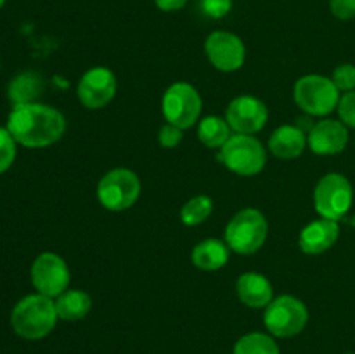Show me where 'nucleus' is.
Masks as SVG:
<instances>
[{"label":"nucleus","instance_id":"obj_1","mask_svg":"<svg viewBox=\"0 0 355 354\" xmlns=\"http://www.w3.org/2000/svg\"><path fill=\"white\" fill-rule=\"evenodd\" d=\"M7 130L21 146L47 148L64 135L66 118L47 104H17L7 118Z\"/></svg>","mask_w":355,"mask_h":354},{"label":"nucleus","instance_id":"obj_2","mask_svg":"<svg viewBox=\"0 0 355 354\" xmlns=\"http://www.w3.org/2000/svg\"><path fill=\"white\" fill-rule=\"evenodd\" d=\"M59 316L54 298L42 294L26 295L12 309L10 325L19 337L26 340H40L55 328Z\"/></svg>","mask_w":355,"mask_h":354},{"label":"nucleus","instance_id":"obj_3","mask_svg":"<svg viewBox=\"0 0 355 354\" xmlns=\"http://www.w3.org/2000/svg\"><path fill=\"white\" fill-rule=\"evenodd\" d=\"M269 233L266 215L257 208H243L225 226V243L239 255H252L263 246Z\"/></svg>","mask_w":355,"mask_h":354},{"label":"nucleus","instance_id":"obj_4","mask_svg":"<svg viewBox=\"0 0 355 354\" xmlns=\"http://www.w3.org/2000/svg\"><path fill=\"white\" fill-rule=\"evenodd\" d=\"M218 162L243 177L257 176L267 163V153L255 135L232 134L218 153Z\"/></svg>","mask_w":355,"mask_h":354},{"label":"nucleus","instance_id":"obj_5","mask_svg":"<svg viewBox=\"0 0 355 354\" xmlns=\"http://www.w3.org/2000/svg\"><path fill=\"white\" fill-rule=\"evenodd\" d=\"M295 103L311 117H326L338 108L340 90L331 78L322 75H305L293 89Z\"/></svg>","mask_w":355,"mask_h":354},{"label":"nucleus","instance_id":"obj_6","mask_svg":"<svg viewBox=\"0 0 355 354\" xmlns=\"http://www.w3.org/2000/svg\"><path fill=\"white\" fill-rule=\"evenodd\" d=\"M309 321V309L293 295H279L272 298L263 312V325L277 339H290L304 332Z\"/></svg>","mask_w":355,"mask_h":354},{"label":"nucleus","instance_id":"obj_7","mask_svg":"<svg viewBox=\"0 0 355 354\" xmlns=\"http://www.w3.org/2000/svg\"><path fill=\"white\" fill-rule=\"evenodd\" d=\"M141 196V179L130 169H113L101 177L97 200L106 210L123 212L134 207Z\"/></svg>","mask_w":355,"mask_h":354},{"label":"nucleus","instance_id":"obj_8","mask_svg":"<svg viewBox=\"0 0 355 354\" xmlns=\"http://www.w3.org/2000/svg\"><path fill=\"white\" fill-rule=\"evenodd\" d=\"M354 201V189L343 174L329 172L321 177L314 189V208L322 219L342 221Z\"/></svg>","mask_w":355,"mask_h":354},{"label":"nucleus","instance_id":"obj_9","mask_svg":"<svg viewBox=\"0 0 355 354\" xmlns=\"http://www.w3.org/2000/svg\"><path fill=\"white\" fill-rule=\"evenodd\" d=\"M201 108H203V101H201L200 92L187 82L172 83L163 94V117L168 124L182 130L191 128L200 120Z\"/></svg>","mask_w":355,"mask_h":354},{"label":"nucleus","instance_id":"obj_10","mask_svg":"<svg viewBox=\"0 0 355 354\" xmlns=\"http://www.w3.org/2000/svg\"><path fill=\"white\" fill-rule=\"evenodd\" d=\"M69 267L58 253L44 252L33 260L31 266V283L38 294L45 297H59L69 287Z\"/></svg>","mask_w":355,"mask_h":354},{"label":"nucleus","instance_id":"obj_11","mask_svg":"<svg viewBox=\"0 0 355 354\" xmlns=\"http://www.w3.org/2000/svg\"><path fill=\"white\" fill-rule=\"evenodd\" d=\"M225 120L234 134L253 135L266 127L269 120V110L259 97L243 94L227 104Z\"/></svg>","mask_w":355,"mask_h":354},{"label":"nucleus","instance_id":"obj_12","mask_svg":"<svg viewBox=\"0 0 355 354\" xmlns=\"http://www.w3.org/2000/svg\"><path fill=\"white\" fill-rule=\"evenodd\" d=\"M205 54L215 69L224 73L238 71L246 59V47L231 31H214L205 42Z\"/></svg>","mask_w":355,"mask_h":354},{"label":"nucleus","instance_id":"obj_13","mask_svg":"<svg viewBox=\"0 0 355 354\" xmlns=\"http://www.w3.org/2000/svg\"><path fill=\"white\" fill-rule=\"evenodd\" d=\"M116 89L118 82L114 73L104 66H96L82 75L76 87V96L87 110H101L113 101Z\"/></svg>","mask_w":355,"mask_h":354},{"label":"nucleus","instance_id":"obj_14","mask_svg":"<svg viewBox=\"0 0 355 354\" xmlns=\"http://www.w3.org/2000/svg\"><path fill=\"white\" fill-rule=\"evenodd\" d=\"M307 144L314 155H338L349 144V127L333 118L315 121L307 134Z\"/></svg>","mask_w":355,"mask_h":354},{"label":"nucleus","instance_id":"obj_15","mask_svg":"<svg viewBox=\"0 0 355 354\" xmlns=\"http://www.w3.org/2000/svg\"><path fill=\"white\" fill-rule=\"evenodd\" d=\"M340 236V226L336 221L318 219L305 226L298 236V246L307 255H319L331 248Z\"/></svg>","mask_w":355,"mask_h":354},{"label":"nucleus","instance_id":"obj_16","mask_svg":"<svg viewBox=\"0 0 355 354\" xmlns=\"http://www.w3.org/2000/svg\"><path fill=\"white\" fill-rule=\"evenodd\" d=\"M236 292H238L239 301L252 309L267 307L274 298V288L270 281L255 271L243 273L238 278Z\"/></svg>","mask_w":355,"mask_h":354},{"label":"nucleus","instance_id":"obj_17","mask_svg":"<svg viewBox=\"0 0 355 354\" xmlns=\"http://www.w3.org/2000/svg\"><path fill=\"white\" fill-rule=\"evenodd\" d=\"M307 146V134L298 125H281L269 139V149L281 160H293L304 153Z\"/></svg>","mask_w":355,"mask_h":354},{"label":"nucleus","instance_id":"obj_18","mask_svg":"<svg viewBox=\"0 0 355 354\" xmlns=\"http://www.w3.org/2000/svg\"><path fill=\"white\" fill-rule=\"evenodd\" d=\"M229 246L220 239L208 238L198 243L191 253V260L198 269L217 271L224 267L229 260Z\"/></svg>","mask_w":355,"mask_h":354},{"label":"nucleus","instance_id":"obj_19","mask_svg":"<svg viewBox=\"0 0 355 354\" xmlns=\"http://www.w3.org/2000/svg\"><path fill=\"white\" fill-rule=\"evenodd\" d=\"M45 89L44 78L38 73L24 71L21 75L14 76L12 82L9 83V99L12 101L14 106L17 104H31L37 103L38 97L42 96Z\"/></svg>","mask_w":355,"mask_h":354},{"label":"nucleus","instance_id":"obj_20","mask_svg":"<svg viewBox=\"0 0 355 354\" xmlns=\"http://www.w3.org/2000/svg\"><path fill=\"white\" fill-rule=\"evenodd\" d=\"M59 319L78 321L83 319L92 309V298L83 290H66L54 301Z\"/></svg>","mask_w":355,"mask_h":354},{"label":"nucleus","instance_id":"obj_21","mask_svg":"<svg viewBox=\"0 0 355 354\" xmlns=\"http://www.w3.org/2000/svg\"><path fill=\"white\" fill-rule=\"evenodd\" d=\"M231 135L232 130L225 118L210 115V117L201 118L200 124H198V139L207 148L220 149L231 139Z\"/></svg>","mask_w":355,"mask_h":354},{"label":"nucleus","instance_id":"obj_22","mask_svg":"<svg viewBox=\"0 0 355 354\" xmlns=\"http://www.w3.org/2000/svg\"><path fill=\"white\" fill-rule=\"evenodd\" d=\"M232 354H281V351L270 333L252 332L234 344Z\"/></svg>","mask_w":355,"mask_h":354},{"label":"nucleus","instance_id":"obj_23","mask_svg":"<svg viewBox=\"0 0 355 354\" xmlns=\"http://www.w3.org/2000/svg\"><path fill=\"white\" fill-rule=\"evenodd\" d=\"M211 212H214V201L207 194H198L187 200L180 208V221L186 226H200L203 224L207 219H210Z\"/></svg>","mask_w":355,"mask_h":354},{"label":"nucleus","instance_id":"obj_24","mask_svg":"<svg viewBox=\"0 0 355 354\" xmlns=\"http://www.w3.org/2000/svg\"><path fill=\"white\" fill-rule=\"evenodd\" d=\"M16 139L7 130V127H0V174L9 170L16 160Z\"/></svg>","mask_w":355,"mask_h":354},{"label":"nucleus","instance_id":"obj_25","mask_svg":"<svg viewBox=\"0 0 355 354\" xmlns=\"http://www.w3.org/2000/svg\"><path fill=\"white\" fill-rule=\"evenodd\" d=\"M331 80L340 92H352L355 90V66L350 62L336 66Z\"/></svg>","mask_w":355,"mask_h":354},{"label":"nucleus","instance_id":"obj_26","mask_svg":"<svg viewBox=\"0 0 355 354\" xmlns=\"http://www.w3.org/2000/svg\"><path fill=\"white\" fill-rule=\"evenodd\" d=\"M336 110H338L340 121L343 125H347L349 128H355V90L345 92L340 97V103Z\"/></svg>","mask_w":355,"mask_h":354},{"label":"nucleus","instance_id":"obj_27","mask_svg":"<svg viewBox=\"0 0 355 354\" xmlns=\"http://www.w3.org/2000/svg\"><path fill=\"white\" fill-rule=\"evenodd\" d=\"M201 10L211 19H222L232 9V0H201Z\"/></svg>","mask_w":355,"mask_h":354},{"label":"nucleus","instance_id":"obj_28","mask_svg":"<svg viewBox=\"0 0 355 354\" xmlns=\"http://www.w3.org/2000/svg\"><path fill=\"white\" fill-rule=\"evenodd\" d=\"M182 132H184L182 128L175 127V125H172L166 121V124L163 125L158 132V142L166 149L175 148V146H179L180 142H182V137H184Z\"/></svg>","mask_w":355,"mask_h":354},{"label":"nucleus","instance_id":"obj_29","mask_svg":"<svg viewBox=\"0 0 355 354\" xmlns=\"http://www.w3.org/2000/svg\"><path fill=\"white\" fill-rule=\"evenodd\" d=\"M329 10L340 21L354 19L355 0H329Z\"/></svg>","mask_w":355,"mask_h":354},{"label":"nucleus","instance_id":"obj_30","mask_svg":"<svg viewBox=\"0 0 355 354\" xmlns=\"http://www.w3.org/2000/svg\"><path fill=\"white\" fill-rule=\"evenodd\" d=\"M187 2L189 0H155L156 7L163 12H175V10L184 9Z\"/></svg>","mask_w":355,"mask_h":354},{"label":"nucleus","instance_id":"obj_31","mask_svg":"<svg viewBox=\"0 0 355 354\" xmlns=\"http://www.w3.org/2000/svg\"><path fill=\"white\" fill-rule=\"evenodd\" d=\"M3 3H6V0H0V9H2V7H3Z\"/></svg>","mask_w":355,"mask_h":354},{"label":"nucleus","instance_id":"obj_32","mask_svg":"<svg viewBox=\"0 0 355 354\" xmlns=\"http://www.w3.org/2000/svg\"><path fill=\"white\" fill-rule=\"evenodd\" d=\"M345 354H355V353H345Z\"/></svg>","mask_w":355,"mask_h":354}]
</instances>
